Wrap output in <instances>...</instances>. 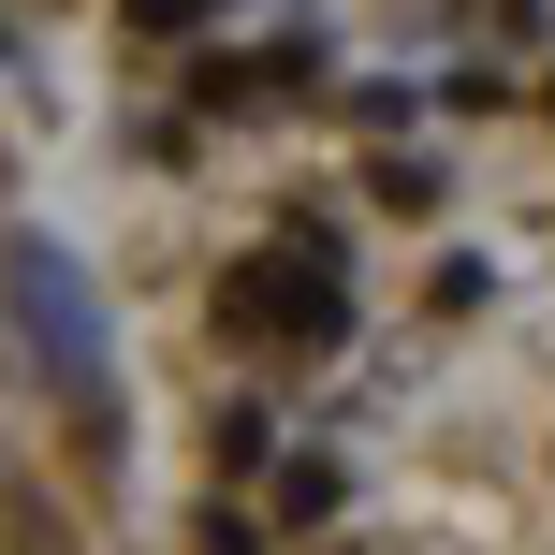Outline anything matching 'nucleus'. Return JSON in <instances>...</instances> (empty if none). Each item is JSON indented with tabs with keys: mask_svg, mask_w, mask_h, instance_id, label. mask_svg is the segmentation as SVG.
<instances>
[{
	"mask_svg": "<svg viewBox=\"0 0 555 555\" xmlns=\"http://www.w3.org/2000/svg\"><path fill=\"white\" fill-rule=\"evenodd\" d=\"M191 555H263V527H249V512L220 498V512H205V527H191Z\"/></svg>",
	"mask_w": 555,
	"mask_h": 555,
	"instance_id": "nucleus-5",
	"label": "nucleus"
},
{
	"mask_svg": "<svg viewBox=\"0 0 555 555\" xmlns=\"http://www.w3.org/2000/svg\"><path fill=\"white\" fill-rule=\"evenodd\" d=\"M117 15H132V29H146V44H191V29H205V15H220V0H117Z\"/></svg>",
	"mask_w": 555,
	"mask_h": 555,
	"instance_id": "nucleus-4",
	"label": "nucleus"
},
{
	"mask_svg": "<svg viewBox=\"0 0 555 555\" xmlns=\"http://www.w3.org/2000/svg\"><path fill=\"white\" fill-rule=\"evenodd\" d=\"M336 498H351V482H336V453H293V468H278V512H293V527H322Z\"/></svg>",
	"mask_w": 555,
	"mask_h": 555,
	"instance_id": "nucleus-3",
	"label": "nucleus"
},
{
	"mask_svg": "<svg viewBox=\"0 0 555 555\" xmlns=\"http://www.w3.org/2000/svg\"><path fill=\"white\" fill-rule=\"evenodd\" d=\"M0 293H15V336H29V365L59 380V410L88 424V453H117V365H103V322H88V278H74V249L15 234V249H0Z\"/></svg>",
	"mask_w": 555,
	"mask_h": 555,
	"instance_id": "nucleus-1",
	"label": "nucleus"
},
{
	"mask_svg": "<svg viewBox=\"0 0 555 555\" xmlns=\"http://www.w3.org/2000/svg\"><path fill=\"white\" fill-rule=\"evenodd\" d=\"M220 322L263 336V351H336L351 336V293H336V220H293L278 249H249L220 278Z\"/></svg>",
	"mask_w": 555,
	"mask_h": 555,
	"instance_id": "nucleus-2",
	"label": "nucleus"
},
{
	"mask_svg": "<svg viewBox=\"0 0 555 555\" xmlns=\"http://www.w3.org/2000/svg\"><path fill=\"white\" fill-rule=\"evenodd\" d=\"M541 103H555V88H541Z\"/></svg>",
	"mask_w": 555,
	"mask_h": 555,
	"instance_id": "nucleus-6",
	"label": "nucleus"
}]
</instances>
